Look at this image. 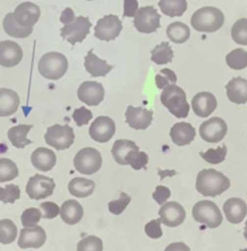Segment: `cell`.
Listing matches in <instances>:
<instances>
[{
  "mask_svg": "<svg viewBox=\"0 0 247 251\" xmlns=\"http://www.w3.org/2000/svg\"><path fill=\"white\" fill-rule=\"evenodd\" d=\"M229 179L215 169H204L199 172L196 179L198 192L205 197H216L228 190Z\"/></svg>",
  "mask_w": 247,
  "mask_h": 251,
  "instance_id": "obj_1",
  "label": "cell"
},
{
  "mask_svg": "<svg viewBox=\"0 0 247 251\" xmlns=\"http://www.w3.org/2000/svg\"><path fill=\"white\" fill-rule=\"evenodd\" d=\"M161 101L175 117L185 119L189 116L190 106L186 100V94L176 84L164 88L161 95Z\"/></svg>",
  "mask_w": 247,
  "mask_h": 251,
  "instance_id": "obj_2",
  "label": "cell"
},
{
  "mask_svg": "<svg viewBox=\"0 0 247 251\" xmlns=\"http://www.w3.org/2000/svg\"><path fill=\"white\" fill-rule=\"evenodd\" d=\"M224 22L222 12L215 7L200 8L194 13L191 19L192 27L198 32L213 33L217 31Z\"/></svg>",
  "mask_w": 247,
  "mask_h": 251,
  "instance_id": "obj_3",
  "label": "cell"
},
{
  "mask_svg": "<svg viewBox=\"0 0 247 251\" xmlns=\"http://www.w3.org/2000/svg\"><path fill=\"white\" fill-rule=\"evenodd\" d=\"M68 61L61 53H47L41 57L38 69L41 75L50 80H58L65 75L68 70Z\"/></svg>",
  "mask_w": 247,
  "mask_h": 251,
  "instance_id": "obj_4",
  "label": "cell"
},
{
  "mask_svg": "<svg viewBox=\"0 0 247 251\" xmlns=\"http://www.w3.org/2000/svg\"><path fill=\"white\" fill-rule=\"evenodd\" d=\"M192 216L197 222L210 228H217L223 221L220 208L211 201L203 200L196 203L192 209Z\"/></svg>",
  "mask_w": 247,
  "mask_h": 251,
  "instance_id": "obj_5",
  "label": "cell"
},
{
  "mask_svg": "<svg viewBox=\"0 0 247 251\" xmlns=\"http://www.w3.org/2000/svg\"><path fill=\"white\" fill-rule=\"evenodd\" d=\"M74 163L77 172L81 175H92L100 169L102 158L98 150L86 147L77 152Z\"/></svg>",
  "mask_w": 247,
  "mask_h": 251,
  "instance_id": "obj_6",
  "label": "cell"
},
{
  "mask_svg": "<svg viewBox=\"0 0 247 251\" xmlns=\"http://www.w3.org/2000/svg\"><path fill=\"white\" fill-rule=\"evenodd\" d=\"M45 140L50 147L57 150H65L74 144L75 134L73 127L68 125H54L48 128Z\"/></svg>",
  "mask_w": 247,
  "mask_h": 251,
  "instance_id": "obj_7",
  "label": "cell"
},
{
  "mask_svg": "<svg viewBox=\"0 0 247 251\" xmlns=\"http://www.w3.org/2000/svg\"><path fill=\"white\" fill-rule=\"evenodd\" d=\"M91 26L92 24L88 17L79 16L71 23L64 25L60 29L61 36L72 46H75V43L83 42L89 34Z\"/></svg>",
  "mask_w": 247,
  "mask_h": 251,
  "instance_id": "obj_8",
  "label": "cell"
},
{
  "mask_svg": "<svg viewBox=\"0 0 247 251\" xmlns=\"http://www.w3.org/2000/svg\"><path fill=\"white\" fill-rule=\"evenodd\" d=\"M161 16L153 6L140 8L134 16V26L140 33H152L161 27Z\"/></svg>",
  "mask_w": 247,
  "mask_h": 251,
  "instance_id": "obj_9",
  "label": "cell"
},
{
  "mask_svg": "<svg viewBox=\"0 0 247 251\" xmlns=\"http://www.w3.org/2000/svg\"><path fill=\"white\" fill-rule=\"evenodd\" d=\"M55 183L52 178L36 175L29 178L26 187V193L31 199L40 200L46 199L54 193Z\"/></svg>",
  "mask_w": 247,
  "mask_h": 251,
  "instance_id": "obj_10",
  "label": "cell"
},
{
  "mask_svg": "<svg viewBox=\"0 0 247 251\" xmlns=\"http://www.w3.org/2000/svg\"><path fill=\"white\" fill-rule=\"evenodd\" d=\"M228 132V126L221 118L213 117L202 123L199 128L200 137L206 142L216 144Z\"/></svg>",
  "mask_w": 247,
  "mask_h": 251,
  "instance_id": "obj_11",
  "label": "cell"
},
{
  "mask_svg": "<svg viewBox=\"0 0 247 251\" xmlns=\"http://www.w3.org/2000/svg\"><path fill=\"white\" fill-rule=\"evenodd\" d=\"M122 29V23L116 15H109L99 19L95 27V36L102 41L116 39Z\"/></svg>",
  "mask_w": 247,
  "mask_h": 251,
  "instance_id": "obj_12",
  "label": "cell"
},
{
  "mask_svg": "<svg viewBox=\"0 0 247 251\" xmlns=\"http://www.w3.org/2000/svg\"><path fill=\"white\" fill-rule=\"evenodd\" d=\"M116 124L108 116H99L91 123L89 134L93 140L100 144H105L112 139L116 133Z\"/></svg>",
  "mask_w": 247,
  "mask_h": 251,
  "instance_id": "obj_13",
  "label": "cell"
},
{
  "mask_svg": "<svg viewBox=\"0 0 247 251\" xmlns=\"http://www.w3.org/2000/svg\"><path fill=\"white\" fill-rule=\"evenodd\" d=\"M77 94L80 101L89 106H96L104 99L105 90L99 82L87 81L80 85Z\"/></svg>",
  "mask_w": 247,
  "mask_h": 251,
  "instance_id": "obj_14",
  "label": "cell"
},
{
  "mask_svg": "<svg viewBox=\"0 0 247 251\" xmlns=\"http://www.w3.org/2000/svg\"><path fill=\"white\" fill-rule=\"evenodd\" d=\"M158 214L161 224L168 227L179 226L186 217L185 209L176 201H169L164 204Z\"/></svg>",
  "mask_w": 247,
  "mask_h": 251,
  "instance_id": "obj_15",
  "label": "cell"
},
{
  "mask_svg": "<svg viewBox=\"0 0 247 251\" xmlns=\"http://www.w3.org/2000/svg\"><path fill=\"white\" fill-rule=\"evenodd\" d=\"M126 123L135 130H146L153 120V111L145 108L129 106L125 113Z\"/></svg>",
  "mask_w": 247,
  "mask_h": 251,
  "instance_id": "obj_16",
  "label": "cell"
},
{
  "mask_svg": "<svg viewBox=\"0 0 247 251\" xmlns=\"http://www.w3.org/2000/svg\"><path fill=\"white\" fill-rule=\"evenodd\" d=\"M46 241V233L45 230L39 226H36L33 228L22 229L18 245L22 249H38L44 245Z\"/></svg>",
  "mask_w": 247,
  "mask_h": 251,
  "instance_id": "obj_17",
  "label": "cell"
},
{
  "mask_svg": "<svg viewBox=\"0 0 247 251\" xmlns=\"http://www.w3.org/2000/svg\"><path fill=\"white\" fill-rule=\"evenodd\" d=\"M14 17L17 23L24 27H33L40 17V8L33 2H26L15 8Z\"/></svg>",
  "mask_w": 247,
  "mask_h": 251,
  "instance_id": "obj_18",
  "label": "cell"
},
{
  "mask_svg": "<svg viewBox=\"0 0 247 251\" xmlns=\"http://www.w3.org/2000/svg\"><path fill=\"white\" fill-rule=\"evenodd\" d=\"M23 58V51L18 43L11 40L0 43V65L14 67Z\"/></svg>",
  "mask_w": 247,
  "mask_h": 251,
  "instance_id": "obj_19",
  "label": "cell"
},
{
  "mask_svg": "<svg viewBox=\"0 0 247 251\" xmlns=\"http://www.w3.org/2000/svg\"><path fill=\"white\" fill-rule=\"evenodd\" d=\"M194 113L199 117L210 116L217 107V100L210 92H203L197 94L192 100Z\"/></svg>",
  "mask_w": 247,
  "mask_h": 251,
  "instance_id": "obj_20",
  "label": "cell"
},
{
  "mask_svg": "<svg viewBox=\"0 0 247 251\" xmlns=\"http://www.w3.org/2000/svg\"><path fill=\"white\" fill-rule=\"evenodd\" d=\"M223 210L228 222L239 224L247 216V204L239 198H231L224 202Z\"/></svg>",
  "mask_w": 247,
  "mask_h": 251,
  "instance_id": "obj_21",
  "label": "cell"
},
{
  "mask_svg": "<svg viewBox=\"0 0 247 251\" xmlns=\"http://www.w3.org/2000/svg\"><path fill=\"white\" fill-rule=\"evenodd\" d=\"M31 162L36 169L47 172L56 165L57 157L52 150L45 147H39L32 153Z\"/></svg>",
  "mask_w": 247,
  "mask_h": 251,
  "instance_id": "obj_22",
  "label": "cell"
},
{
  "mask_svg": "<svg viewBox=\"0 0 247 251\" xmlns=\"http://www.w3.org/2000/svg\"><path fill=\"white\" fill-rule=\"evenodd\" d=\"M170 135L174 144L182 147L189 145L195 140L196 130L189 123H179L171 127Z\"/></svg>",
  "mask_w": 247,
  "mask_h": 251,
  "instance_id": "obj_23",
  "label": "cell"
},
{
  "mask_svg": "<svg viewBox=\"0 0 247 251\" xmlns=\"http://www.w3.org/2000/svg\"><path fill=\"white\" fill-rule=\"evenodd\" d=\"M227 96L230 101L237 104H244L247 102V80L238 77L233 78L225 86Z\"/></svg>",
  "mask_w": 247,
  "mask_h": 251,
  "instance_id": "obj_24",
  "label": "cell"
},
{
  "mask_svg": "<svg viewBox=\"0 0 247 251\" xmlns=\"http://www.w3.org/2000/svg\"><path fill=\"white\" fill-rule=\"evenodd\" d=\"M20 105V98L16 92L8 88H0V117L15 114Z\"/></svg>",
  "mask_w": 247,
  "mask_h": 251,
  "instance_id": "obj_25",
  "label": "cell"
},
{
  "mask_svg": "<svg viewBox=\"0 0 247 251\" xmlns=\"http://www.w3.org/2000/svg\"><path fill=\"white\" fill-rule=\"evenodd\" d=\"M85 67L91 76L105 77L114 67L109 65L106 61L99 58L94 54L93 49H91L85 57Z\"/></svg>",
  "mask_w": 247,
  "mask_h": 251,
  "instance_id": "obj_26",
  "label": "cell"
},
{
  "mask_svg": "<svg viewBox=\"0 0 247 251\" xmlns=\"http://www.w3.org/2000/svg\"><path fill=\"white\" fill-rule=\"evenodd\" d=\"M84 209L75 200L66 201L60 208V217L65 224L75 225L83 217Z\"/></svg>",
  "mask_w": 247,
  "mask_h": 251,
  "instance_id": "obj_27",
  "label": "cell"
},
{
  "mask_svg": "<svg viewBox=\"0 0 247 251\" xmlns=\"http://www.w3.org/2000/svg\"><path fill=\"white\" fill-rule=\"evenodd\" d=\"M68 189L72 196L84 199L93 194L95 189V183L86 178L75 177L69 183Z\"/></svg>",
  "mask_w": 247,
  "mask_h": 251,
  "instance_id": "obj_28",
  "label": "cell"
},
{
  "mask_svg": "<svg viewBox=\"0 0 247 251\" xmlns=\"http://www.w3.org/2000/svg\"><path fill=\"white\" fill-rule=\"evenodd\" d=\"M33 126L19 125L10 128L8 132V138L14 147L18 149H24L32 141L27 138V134Z\"/></svg>",
  "mask_w": 247,
  "mask_h": 251,
  "instance_id": "obj_29",
  "label": "cell"
},
{
  "mask_svg": "<svg viewBox=\"0 0 247 251\" xmlns=\"http://www.w3.org/2000/svg\"><path fill=\"white\" fill-rule=\"evenodd\" d=\"M3 27L7 34L18 39L28 37L33 32V27H24L15 21L13 13H8L3 20Z\"/></svg>",
  "mask_w": 247,
  "mask_h": 251,
  "instance_id": "obj_30",
  "label": "cell"
},
{
  "mask_svg": "<svg viewBox=\"0 0 247 251\" xmlns=\"http://www.w3.org/2000/svg\"><path fill=\"white\" fill-rule=\"evenodd\" d=\"M138 146L132 140H116L113 144L111 152L114 157L116 162L119 165H126L125 158L131 150H139Z\"/></svg>",
  "mask_w": 247,
  "mask_h": 251,
  "instance_id": "obj_31",
  "label": "cell"
},
{
  "mask_svg": "<svg viewBox=\"0 0 247 251\" xmlns=\"http://www.w3.org/2000/svg\"><path fill=\"white\" fill-rule=\"evenodd\" d=\"M158 6L164 15L174 18L182 16L185 13L188 3L186 0H160Z\"/></svg>",
  "mask_w": 247,
  "mask_h": 251,
  "instance_id": "obj_32",
  "label": "cell"
},
{
  "mask_svg": "<svg viewBox=\"0 0 247 251\" xmlns=\"http://www.w3.org/2000/svg\"><path fill=\"white\" fill-rule=\"evenodd\" d=\"M190 29L182 22L171 24L167 29V35L170 40L176 44L185 43L190 37Z\"/></svg>",
  "mask_w": 247,
  "mask_h": 251,
  "instance_id": "obj_33",
  "label": "cell"
},
{
  "mask_svg": "<svg viewBox=\"0 0 247 251\" xmlns=\"http://www.w3.org/2000/svg\"><path fill=\"white\" fill-rule=\"evenodd\" d=\"M151 61L158 65H164L172 61L173 51L170 46L169 43L164 42L156 46L151 51Z\"/></svg>",
  "mask_w": 247,
  "mask_h": 251,
  "instance_id": "obj_34",
  "label": "cell"
},
{
  "mask_svg": "<svg viewBox=\"0 0 247 251\" xmlns=\"http://www.w3.org/2000/svg\"><path fill=\"white\" fill-rule=\"evenodd\" d=\"M18 235V228L12 220H0V243L9 245L15 242Z\"/></svg>",
  "mask_w": 247,
  "mask_h": 251,
  "instance_id": "obj_35",
  "label": "cell"
},
{
  "mask_svg": "<svg viewBox=\"0 0 247 251\" xmlns=\"http://www.w3.org/2000/svg\"><path fill=\"white\" fill-rule=\"evenodd\" d=\"M226 63L233 70H244L247 67V51L242 49H234L226 56Z\"/></svg>",
  "mask_w": 247,
  "mask_h": 251,
  "instance_id": "obj_36",
  "label": "cell"
},
{
  "mask_svg": "<svg viewBox=\"0 0 247 251\" xmlns=\"http://www.w3.org/2000/svg\"><path fill=\"white\" fill-rule=\"evenodd\" d=\"M16 164L8 158H0V183L11 181L18 176Z\"/></svg>",
  "mask_w": 247,
  "mask_h": 251,
  "instance_id": "obj_37",
  "label": "cell"
},
{
  "mask_svg": "<svg viewBox=\"0 0 247 251\" xmlns=\"http://www.w3.org/2000/svg\"><path fill=\"white\" fill-rule=\"evenodd\" d=\"M139 150H131L125 158L126 165H130L136 171L146 168L148 162V156L146 152Z\"/></svg>",
  "mask_w": 247,
  "mask_h": 251,
  "instance_id": "obj_38",
  "label": "cell"
},
{
  "mask_svg": "<svg viewBox=\"0 0 247 251\" xmlns=\"http://www.w3.org/2000/svg\"><path fill=\"white\" fill-rule=\"evenodd\" d=\"M231 36L236 43L247 46V18H241L235 22L231 29Z\"/></svg>",
  "mask_w": 247,
  "mask_h": 251,
  "instance_id": "obj_39",
  "label": "cell"
},
{
  "mask_svg": "<svg viewBox=\"0 0 247 251\" xmlns=\"http://www.w3.org/2000/svg\"><path fill=\"white\" fill-rule=\"evenodd\" d=\"M228 152V149L225 145L216 149H209L207 152H200V155L202 158L212 165H217L222 163L225 159L226 155Z\"/></svg>",
  "mask_w": 247,
  "mask_h": 251,
  "instance_id": "obj_40",
  "label": "cell"
},
{
  "mask_svg": "<svg viewBox=\"0 0 247 251\" xmlns=\"http://www.w3.org/2000/svg\"><path fill=\"white\" fill-rule=\"evenodd\" d=\"M21 197V189L15 184H9L5 187H0V201L4 204H14Z\"/></svg>",
  "mask_w": 247,
  "mask_h": 251,
  "instance_id": "obj_41",
  "label": "cell"
},
{
  "mask_svg": "<svg viewBox=\"0 0 247 251\" xmlns=\"http://www.w3.org/2000/svg\"><path fill=\"white\" fill-rule=\"evenodd\" d=\"M177 82L176 74L168 68L162 69L155 76V83L159 89H164L168 85H173Z\"/></svg>",
  "mask_w": 247,
  "mask_h": 251,
  "instance_id": "obj_42",
  "label": "cell"
},
{
  "mask_svg": "<svg viewBox=\"0 0 247 251\" xmlns=\"http://www.w3.org/2000/svg\"><path fill=\"white\" fill-rule=\"evenodd\" d=\"M102 241L98 237L90 235L80 241L77 251H102Z\"/></svg>",
  "mask_w": 247,
  "mask_h": 251,
  "instance_id": "obj_43",
  "label": "cell"
},
{
  "mask_svg": "<svg viewBox=\"0 0 247 251\" xmlns=\"http://www.w3.org/2000/svg\"><path fill=\"white\" fill-rule=\"evenodd\" d=\"M43 217L40 210L34 207L26 209L22 215V225L25 228H33Z\"/></svg>",
  "mask_w": 247,
  "mask_h": 251,
  "instance_id": "obj_44",
  "label": "cell"
},
{
  "mask_svg": "<svg viewBox=\"0 0 247 251\" xmlns=\"http://www.w3.org/2000/svg\"><path fill=\"white\" fill-rule=\"evenodd\" d=\"M131 198L125 193H121L120 198L109 203V212L114 215H120L130 204Z\"/></svg>",
  "mask_w": 247,
  "mask_h": 251,
  "instance_id": "obj_45",
  "label": "cell"
},
{
  "mask_svg": "<svg viewBox=\"0 0 247 251\" xmlns=\"http://www.w3.org/2000/svg\"><path fill=\"white\" fill-rule=\"evenodd\" d=\"M92 118L93 114L91 110L87 109L85 106H81L78 109H75L73 114V119L78 127L88 125Z\"/></svg>",
  "mask_w": 247,
  "mask_h": 251,
  "instance_id": "obj_46",
  "label": "cell"
},
{
  "mask_svg": "<svg viewBox=\"0 0 247 251\" xmlns=\"http://www.w3.org/2000/svg\"><path fill=\"white\" fill-rule=\"evenodd\" d=\"M161 220H154L146 225L145 232L149 238L158 239L162 236L163 232L161 227Z\"/></svg>",
  "mask_w": 247,
  "mask_h": 251,
  "instance_id": "obj_47",
  "label": "cell"
},
{
  "mask_svg": "<svg viewBox=\"0 0 247 251\" xmlns=\"http://www.w3.org/2000/svg\"><path fill=\"white\" fill-rule=\"evenodd\" d=\"M41 208L44 210V215H43V218L44 219H54L58 216L60 213V209L57 204L50 201H46V202L42 203L40 204Z\"/></svg>",
  "mask_w": 247,
  "mask_h": 251,
  "instance_id": "obj_48",
  "label": "cell"
},
{
  "mask_svg": "<svg viewBox=\"0 0 247 251\" xmlns=\"http://www.w3.org/2000/svg\"><path fill=\"white\" fill-rule=\"evenodd\" d=\"M171 196V193L169 188L164 186H157L154 193L152 194L153 199L160 205H162L166 202Z\"/></svg>",
  "mask_w": 247,
  "mask_h": 251,
  "instance_id": "obj_49",
  "label": "cell"
},
{
  "mask_svg": "<svg viewBox=\"0 0 247 251\" xmlns=\"http://www.w3.org/2000/svg\"><path fill=\"white\" fill-rule=\"evenodd\" d=\"M139 4L137 0H124V17L135 16L138 11Z\"/></svg>",
  "mask_w": 247,
  "mask_h": 251,
  "instance_id": "obj_50",
  "label": "cell"
},
{
  "mask_svg": "<svg viewBox=\"0 0 247 251\" xmlns=\"http://www.w3.org/2000/svg\"><path fill=\"white\" fill-rule=\"evenodd\" d=\"M75 19V14L71 8H67L62 12L61 16H60V22L64 25L71 23Z\"/></svg>",
  "mask_w": 247,
  "mask_h": 251,
  "instance_id": "obj_51",
  "label": "cell"
},
{
  "mask_svg": "<svg viewBox=\"0 0 247 251\" xmlns=\"http://www.w3.org/2000/svg\"><path fill=\"white\" fill-rule=\"evenodd\" d=\"M164 251H191V250L183 242H176L168 245Z\"/></svg>",
  "mask_w": 247,
  "mask_h": 251,
  "instance_id": "obj_52",
  "label": "cell"
},
{
  "mask_svg": "<svg viewBox=\"0 0 247 251\" xmlns=\"http://www.w3.org/2000/svg\"><path fill=\"white\" fill-rule=\"evenodd\" d=\"M245 225V228H244V237H245L246 239L247 240V220Z\"/></svg>",
  "mask_w": 247,
  "mask_h": 251,
  "instance_id": "obj_53",
  "label": "cell"
},
{
  "mask_svg": "<svg viewBox=\"0 0 247 251\" xmlns=\"http://www.w3.org/2000/svg\"><path fill=\"white\" fill-rule=\"evenodd\" d=\"M247 251V249L243 250V251Z\"/></svg>",
  "mask_w": 247,
  "mask_h": 251,
  "instance_id": "obj_54",
  "label": "cell"
},
{
  "mask_svg": "<svg viewBox=\"0 0 247 251\" xmlns=\"http://www.w3.org/2000/svg\"><path fill=\"white\" fill-rule=\"evenodd\" d=\"M88 1H91V0H88Z\"/></svg>",
  "mask_w": 247,
  "mask_h": 251,
  "instance_id": "obj_55",
  "label": "cell"
}]
</instances>
